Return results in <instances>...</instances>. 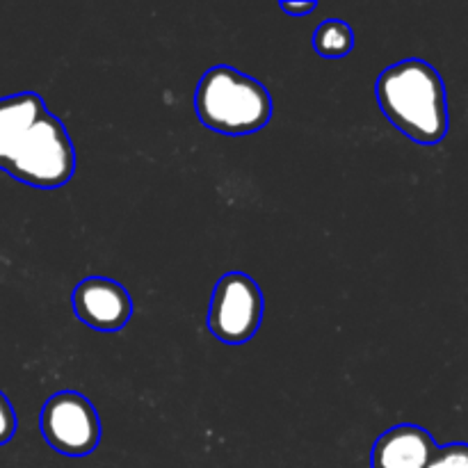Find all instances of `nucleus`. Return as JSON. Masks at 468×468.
<instances>
[{
	"mask_svg": "<svg viewBox=\"0 0 468 468\" xmlns=\"http://www.w3.org/2000/svg\"><path fill=\"white\" fill-rule=\"evenodd\" d=\"M375 96L388 122L419 144H437L448 133L443 78L423 59H402L379 73Z\"/></svg>",
	"mask_w": 468,
	"mask_h": 468,
	"instance_id": "f257e3e1",
	"label": "nucleus"
},
{
	"mask_svg": "<svg viewBox=\"0 0 468 468\" xmlns=\"http://www.w3.org/2000/svg\"><path fill=\"white\" fill-rule=\"evenodd\" d=\"M195 110L206 128L222 135H250L272 119V96L254 78L219 64L201 76Z\"/></svg>",
	"mask_w": 468,
	"mask_h": 468,
	"instance_id": "f03ea898",
	"label": "nucleus"
},
{
	"mask_svg": "<svg viewBox=\"0 0 468 468\" xmlns=\"http://www.w3.org/2000/svg\"><path fill=\"white\" fill-rule=\"evenodd\" d=\"M5 169L41 190L67 186L76 172V151L64 123L55 114H41Z\"/></svg>",
	"mask_w": 468,
	"mask_h": 468,
	"instance_id": "7ed1b4c3",
	"label": "nucleus"
},
{
	"mask_svg": "<svg viewBox=\"0 0 468 468\" xmlns=\"http://www.w3.org/2000/svg\"><path fill=\"white\" fill-rule=\"evenodd\" d=\"M263 320V292L242 272H229L215 286L208 309V329L227 346H242L256 336Z\"/></svg>",
	"mask_w": 468,
	"mask_h": 468,
	"instance_id": "20e7f679",
	"label": "nucleus"
},
{
	"mask_svg": "<svg viewBox=\"0 0 468 468\" xmlns=\"http://www.w3.org/2000/svg\"><path fill=\"white\" fill-rule=\"evenodd\" d=\"M46 443L59 455L87 457L101 441V420L94 405L76 391L48 398L39 419Z\"/></svg>",
	"mask_w": 468,
	"mask_h": 468,
	"instance_id": "39448f33",
	"label": "nucleus"
},
{
	"mask_svg": "<svg viewBox=\"0 0 468 468\" xmlns=\"http://www.w3.org/2000/svg\"><path fill=\"white\" fill-rule=\"evenodd\" d=\"M78 320L96 332H122L133 315V300L122 283L105 277H87L71 295Z\"/></svg>",
	"mask_w": 468,
	"mask_h": 468,
	"instance_id": "423d86ee",
	"label": "nucleus"
},
{
	"mask_svg": "<svg viewBox=\"0 0 468 468\" xmlns=\"http://www.w3.org/2000/svg\"><path fill=\"white\" fill-rule=\"evenodd\" d=\"M437 452L430 432L416 425H398L375 441L370 452L373 468H428Z\"/></svg>",
	"mask_w": 468,
	"mask_h": 468,
	"instance_id": "0eeeda50",
	"label": "nucleus"
},
{
	"mask_svg": "<svg viewBox=\"0 0 468 468\" xmlns=\"http://www.w3.org/2000/svg\"><path fill=\"white\" fill-rule=\"evenodd\" d=\"M44 99L35 91L5 96L0 99V169L9 165L27 131L37 123L41 114H46Z\"/></svg>",
	"mask_w": 468,
	"mask_h": 468,
	"instance_id": "6e6552de",
	"label": "nucleus"
},
{
	"mask_svg": "<svg viewBox=\"0 0 468 468\" xmlns=\"http://www.w3.org/2000/svg\"><path fill=\"white\" fill-rule=\"evenodd\" d=\"M314 48L320 58H347L352 53V48H355V32H352V27L346 21L329 18V21L320 23L315 27Z\"/></svg>",
	"mask_w": 468,
	"mask_h": 468,
	"instance_id": "1a4fd4ad",
	"label": "nucleus"
},
{
	"mask_svg": "<svg viewBox=\"0 0 468 468\" xmlns=\"http://www.w3.org/2000/svg\"><path fill=\"white\" fill-rule=\"evenodd\" d=\"M428 468H468V446L451 443V446L437 448Z\"/></svg>",
	"mask_w": 468,
	"mask_h": 468,
	"instance_id": "9d476101",
	"label": "nucleus"
},
{
	"mask_svg": "<svg viewBox=\"0 0 468 468\" xmlns=\"http://www.w3.org/2000/svg\"><path fill=\"white\" fill-rule=\"evenodd\" d=\"M14 434H16V414L7 398L0 393V446L12 441Z\"/></svg>",
	"mask_w": 468,
	"mask_h": 468,
	"instance_id": "9b49d317",
	"label": "nucleus"
},
{
	"mask_svg": "<svg viewBox=\"0 0 468 468\" xmlns=\"http://www.w3.org/2000/svg\"><path fill=\"white\" fill-rule=\"evenodd\" d=\"M282 9L288 14H295V16H306V14H311L315 9V3L314 0H309V3H282Z\"/></svg>",
	"mask_w": 468,
	"mask_h": 468,
	"instance_id": "f8f14e48",
	"label": "nucleus"
}]
</instances>
